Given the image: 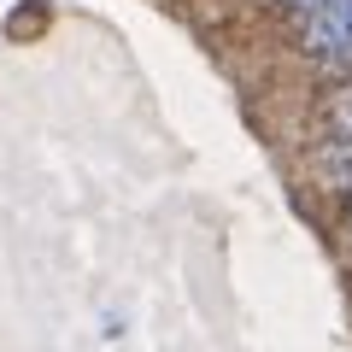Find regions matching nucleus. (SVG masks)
Instances as JSON below:
<instances>
[{"label":"nucleus","instance_id":"2","mask_svg":"<svg viewBox=\"0 0 352 352\" xmlns=\"http://www.w3.org/2000/svg\"><path fill=\"white\" fill-rule=\"evenodd\" d=\"M323 147L335 164H352V88L329 106V124H323Z\"/></svg>","mask_w":352,"mask_h":352},{"label":"nucleus","instance_id":"1","mask_svg":"<svg viewBox=\"0 0 352 352\" xmlns=\"http://www.w3.org/2000/svg\"><path fill=\"white\" fill-rule=\"evenodd\" d=\"M300 47L329 71H352V0H282Z\"/></svg>","mask_w":352,"mask_h":352}]
</instances>
